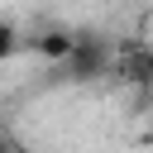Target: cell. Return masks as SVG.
Returning <instances> with one entry per match:
<instances>
[{"label": "cell", "instance_id": "cell-1", "mask_svg": "<svg viewBox=\"0 0 153 153\" xmlns=\"http://www.w3.org/2000/svg\"><path fill=\"white\" fill-rule=\"evenodd\" d=\"M19 48H24V33H19L10 19H0V62H10Z\"/></svg>", "mask_w": 153, "mask_h": 153}]
</instances>
